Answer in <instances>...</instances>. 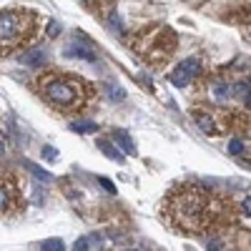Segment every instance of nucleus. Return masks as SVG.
<instances>
[{
    "label": "nucleus",
    "instance_id": "nucleus-24",
    "mask_svg": "<svg viewBox=\"0 0 251 251\" xmlns=\"http://www.w3.org/2000/svg\"><path fill=\"white\" fill-rule=\"evenodd\" d=\"M50 35H58V23H50Z\"/></svg>",
    "mask_w": 251,
    "mask_h": 251
},
{
    "label": "nucleus",
    "instance_id": "nucleus-21",
    "mask_svg": "<svg viewBox=\"0 0 251 251\" xmlns=\"http://www.w3.org/2000/svg\"><path fill=\"white\" fill-rule=\"evenodd\" d=\"M241 211H244L246 216H251V199H246V201L241 203Z\"/></svg>",
    "mask_w": 251,
    "mask_h": 251
},
{
    "label": "nucleus",
    "instance_id": "nucleus-3",
    "mask_svg": "<svg viewBox=\"0 0 251 251\" xmlns=\"http://www.w3.org/2000/svg\"><path fill=\"white\" fill-rule=\"evenodd\" d=\"M40 16L31 8H5L0 10V55H16L31 48L40 35Z\"/></svg>",
    "mask_w": 251,
    "mask_h": 251
},
{
    "label": "nucleus",
    "instance_id": "nucleus-15",
    "mask_svg": "<svg viewBox=\"0 0 251 251\" xmlns=\"http://www.w3.org/2000/svg\"><path fill=\"white\" fill-rule=\"evenodd\" d=\"M214 93H216V98H218V100H226V98L231 96V91H229V85H224V83H218V85H214Z\"/></svg>",
    "mask_w": 251,
    "mask_h": 251
},
{
    "label": "nucleus",
    "instance_id": "nucleus-25",
    "mask_svg": "<svg viewBox=\"0 0 251 251\" xmlns=\"http://www.w3.org/2000/svg\"><path fill=\"white\" fill-rule=\"evenodd\" d=\"M3 151H5V146H3V143H0V153H3Z\"/></svg>",
    "mask_w": 251,
    "mask_h": 251
},
{
    "label": "nucleus",
    "instance_id": "nucleus-11",
    "mask_svg": "<svg viewBox=\"0 0 251 251\" xmlns=\"http://www.w3.org/2000/svg\"><path fill=\"white\" fill-rule=\"evenodd\" d=\"M25 168L31 171V173L35 176V179H40V181H53V176H50L48 171H43V168H38V166L33 164V161H25Z\"/></svg>",
    "mask_w": 251,
    "mask_h": 251
},
{
    "label": "nucleus",
    "instance_id": "nucleus-13",
    "mask_svg": "<svg viewBox=\"0 0 251 251\" xmlns=\"http://www.w3.org/2000/svg\"><path fill=\"white\" fill-rule=\"evenodd\" d=\"M73 131H76V134H96L98 126L91 121H78V123H73Z\"/></svg>",
    "mask_w": 251,
    "mask_h": 251
},
{
    "label": "nucleus",
    "instance_id": "nucleus-2",
    "mask_svg": "<svg viewBox=\"0 0 251 251\" xmlns=\"http://www.w3.org/2000/svg\"><path fill=\"white\" fill-rule=\"evenodd\" d=\"M35 93L50 111L61 116H78L96 100V85L76 73L46 70L35 81Z\"/></svg>",
    "mask_w": 251,
    "mask_h": 251
},
{
    "label": "nucleus",
    "instance_id": "nucleus-7",
    "mask_svg": "<svg viewBox=\"0 0 251 251\" xmlns=\"http://www.w3.org/2000/svg\"><path fill=\"white\" fill-rule=\"evenodd\" d=\"M20 61H23V66H28V68H43V66L48 63V48H43V46L25 48V53L20 55Z\"/></svg>",
    "mask_w": 251,
    "mask_h": 251
},
{
    "label": "nucleus",
    "instance_id": "nucleus-10",
    "mask_svg": "<svg viewBox=\"0 0 251 251\" xmlns=\"http://www.w3.org/2000/svg\"><path fill=\"white\" fill-rule=\"evenodd\" d=\"M98 149H100L103 153H106L108 158H113V161H121V158H123L121 153H118V151L113 149V143H111V141H106V138H103V141H98Z\"/></svg>",
    "mask_w": 251,
    "mask_h": 251
},
{
    "label": "nucleus",
    "instance_id": "nucleus-17",
    "mask_svg": "<svg viewBox=\"0 0 251 251\" xmlns=\"http://www.w3.org/2000/svg\"><path fill=\"white\" fill-rule=\"evenodd\" d=\"M43 249L46 251H58V249H63V244L58 239H48V241H43Z\"/></svg>",
    "mask_w": 251,
    "mask_h": 251
},
{
    "label": "nucleus",
    "instance_id": "nucleus-14",
    "mask_svg": "<svg viewBox=\"0 0 251 251\" xmlns=\"http://www.w3.org/2000/svg\"><path fill=\"white\" fill-rule=\"evenodd\" d=\"M106 91H108V98L111 100H116V103H121V100H126V91H121L118 85H106Z\"/></svg>",
    "mask_w": 251,
    "mask_h": 251
},
{
    "label": "nucleus",
    "instance_id": "nucleus-1",
    "mask_svg": "<svg viewBox=\"0 0 251 251\" xmlns=\"http://www.w3.org/2000/svg\"><path fill=\"white\" fill-rule=\"evenodd\" d=\"M164 214L176 229L186 234H206L229 218V209L201 186H176L164 199Z\"/></svg>",
    "mask_w": 251,
    "mask_h": 251
},
{
    "label": "nucleus",
    "instance_id": "nucleus-23",
    "mask_svg": "<svg viewBox=\"0 0 251 251\" xmlns=\"http://www.w3.org/2000/svg\"><path fill=\"white\" fill-rule=\"evenodd\" d=\"M244 106H246V108H251V88H249V93L244 96Z\"/></svg>",
    "mask_w": 251,
    "mask_h": 251
},
{
    "label": "nucleus",
    "instance_id": "nucleus-20",
    "mask_svg": "<svg viewBox=\"0 0 251 251\" xmlns=\"http://www.w3.org/2000/svg\"><path fill=\"white\" fill-rule=\"evenodd\" d=\"M81 3H85V5H106V3H111V0H81Z\"/></svg>",
    "mask_w": 251,
    "mask_h": 251
},
{
    "label": "nucleus",
    "instance_id": "nucleus-6",
    "mask_svg": "<svg viewBox=\"0 0 251 251\" xmlns=\"http://www.w3.org/2000/svg\"><path fill=\"white\" fill-rule=\"evenodd\" d=\"M199 70H201V63H199V61H194V58H191V61H184V63L176 66V70L171 73V83L179 85V88H184V85H188L191 81L199 76Z\"/></svg>",
    "mask_w": 251,
    "mask_h": 251
},
{
    "label": "nucleus",
    "instance_id": "nucleus-9",
    "mask_svg": "<svg viewBox=\"0 0 251 251\" xmlns=\"http://www.w3.org/2000/svg\"><path fill=\"white\" fill-rule=\"evenodd\" d=\"M113 138L121 143V149H123L128 156H136V143H134V138H131L126 131H113Z\"/></svg>",
    "mask_w": 251,
    "mask_h": 251
},
{
    "label": "nucleus",
    "instance_id": "nucleus-12",
    "mask_svg": "<svg viewBox=\"0 0 251 251\" xmlns=\"http://www.w3.org/2000/svg\"><path fill=\"white\" fill-rule=\"evenodd\" d=\"M196 123L201 131H206V134H216V128H214V121L209 116H203V113H196Z\"/></svg>",
    "mask_w": 251,
    "mask_h": 251
},
{
    "label": "nucleus",
    "instance_id": "nucleus-22",
    "mask_svg": "<svg viewBox=\"0 0 251 251\" xmlns=\"http://www.w3.org/2000/svg\"><path fill=\"white\" fill-rule=\"evenodd\" d=\"M43 156H46V158H55L58 153H55L53 149H43Z\"/></svg>",
    "mask_w": 251,
    "mask_h": 251
},
{
    "label": "nucleus",
    "instance_id": "nucleus-4",
    "mask_svg": "<svg viewBox=\"0 0 251 251\" xmlns=\"http://www.w3.org/2000/svg\"><path fill=\"white\" fill-rule=\"evenodd\" d=\"M176 33L166 25H149L131 38V50H134L141 61L151 63V66H161L166 63L171 53L176 50Z\"/></svg>",
    "mask_w": 251,
    "mask_h": 251
},
{
    "label": "nucleus",
    "instance_id": "nucleus-8",
    "mask_svg": "<svg viewBox=\"0 0 251 251\" xmlns=\"http://www.w3.org/2000/svg\"><path fill=\"white\" fill-rule=\"evenodd\" d=\"M63 53H66V58H83V61H96V53L88 48V46H78V43L68 46Z\"/></svg>",
    "mask_w": 251,
    "mask_h": 251
},
{
    "label": "nucleus",
    "instance_id": "nucleus-16",
    "mask_svg": "<svg viewBox=\"0 0 251 251\" xmlns=\"http://www.w3.org/2000/svg\"><path fill=\"white\" fill-rule=\"evenodd\" d=\"M108 23H111V31L113 33H121V18H118L116 13H111V16H108Z\"/></svg>",
    "mask_w": 251,
    "mask_h": 251
},
{
    "label": "nucleus",
    "instance_id": "nucleus-5",
    "mask_svg": "<svg viewBox=\"0 0 251 251\" xmlns=\"http://www.w3.org/2000/svg\"><path fill=\"white\" fill-rule=\"evenodd\" d=\"M25 211V199H23V186L18 176L13 171L0 168V216L16 218Z\"/></svg>",
    "mask_w": 251,
    "mask_h": 251
},
{
    "label": "nucleus",
    "instance_id": "nucleus-19",
    "mask_svg": "<svg viewBox=\"0 0 251 251\" xmlns=\"http://www.w3.org/2000/svg\"><path fill=\"white\" fill-rule=\"evenodd\" d=\"M98 181H100V186L106 188V191H111V194H116V186H113V184H111L108 179H98Z\"/></svg>",
    "mask_w": 251,
    "mask_h": 251
},
{
    "label": "nucleus",
    "instance_id": "nucleus-18",
    "mask_svg": "<svg viewBox=\"0 0 251 251\" xmlns=\"http://www.w3.org/2000/svg\"><path fill=\"white\" fill-rule=\"evenodd\" d=\"M229 151H231L234 156H239V153H244V143H241L239 138H234V141H231V146H229Z\"/></svg>",
    "mask_w": 251,
    "mask_h": 251
}]
</instances>
